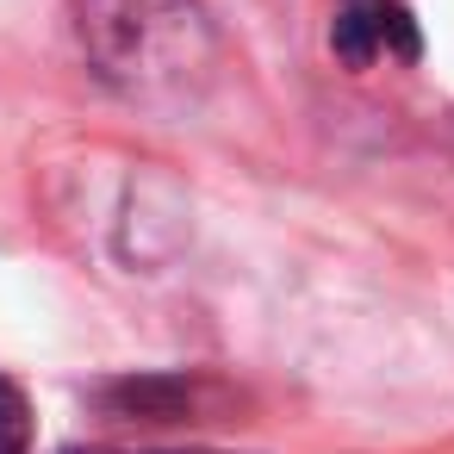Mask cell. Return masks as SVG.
I'll use <instances>...</instances> for the list:
<instances>
[{"label": "cell", "mask_w": 454, "mask_h": 454, "mask_svg": "<svg viewBox=\"0 0 454 454\" xmlns=\"http://www.w3.org/2000/svg\"><path fill=\"white\" fill-rule=\"evenodd\" d=\"M75 38L94 75L144 106L187 100L212 69L200 0H75Z\"/></svg>", "instance_id": "6da1fadb"}, {"label": "cell", "mask_w": 454, "mask_h": 454, "mask_svg": "<svg viewBox=\"0 0 454 454\" xmlns=\"http://www.w3.org/2000/svg\"><path fill=\"white\" fill-rule=\"evenodd\" d=\"M330 51H336L342 69H373L380 57L386 63H417L423 57V32H417L404 0H336Z\"/></svg>", "instance_id": "7a4b0ae2"}, {"label": "cell", "mask_w": 454, "mask_h": 454, "mask_svg": "<svg viewBox=\"0 0 454 454\" xmlns=\"http://www.w3.org/2000/svg\"><path fill=\"white\" fill-rule=\"evenodd\" d=\"M94 398H100V411L113 423H181V417L206 411L212 386L187 380V373H144V380H113Z\"/></svg>", "instance_id": "3957f363"}, {"label": "cell", "mask_w": 454, "mask_h": 454, "mask_svg": "<svg viewBox=\"0 0 454 454\" xmlns=\"http://www.w3.org/2000/svg\"><path fill=\"white\" fill-rule=\"evenodd\" d=\"M32 398L0 373V454H32Z\"/></svg>", "instance_id": "277c9868"}, {"label": "cell", "mask_w": 454, "mask_h": 454, "mask_svg": "<svg viewBox=\"0 0 454 454\" xmlns=\"http://www.w3.org/2000/svg\"><path fill=\"white\" fill-rule=\"evenodd\" d=\"M63 454H218V448H63Z\"/></svg>", "instance_id": "5b68a950"}]
</instances>
